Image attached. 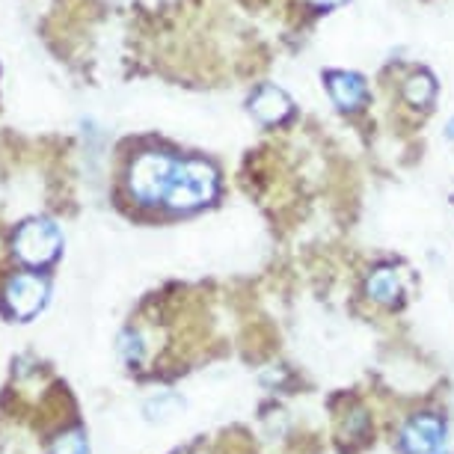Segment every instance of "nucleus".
Listing matches in <instances>:
<instances>
[{"label": "nucleus", "mask_w": 454, "mask_h": 454, "mask_svg": "<svg viewBox=\"0 0 454 454\" xmlns=\"http://www.w3.org/2000/svg\"><path fill=\"white\" fill-rule=\"evenodd\" d=\"M217 193V173L205 160H182L176 164L173 184L167 191V205L173 211H193L200 205L211 202Z\"/></svg>", "instance_id": "obj_1"}, {"label": "nucleus", "mask_w": 454, "mask_h": 454, "mask_svg": "<svg viewBox=\"0 0 454 454\" xmlns=\"http://www.w3.org/2000/svg\"><path fill=\"white\" fill-rule=\"evenodd\" d=\"M178 160L158 155V152H149V155H140L131 167V191L137 200L158 205L167 200V191L173 184V173H176Z\"/></svg>", "instance_id": "obj_2"}, {"label": "nucleus", "mask_w": 454, "mask_h": 454, "mask_svg": "<svg viewBox=\"0 0 454 454\" xmlns=\"http://www.w3.org/2000/svg\"><path fill=\"white\" fill-rule=\"evenodd\" d=\"M59 247H63V235L54 223L48 220H30L15 232V255L30 264V268H45L57 259Z\"/></svg>", "instance_id": "obj_3"}, {"label": "nucleus", "mask_w": 454, "mask_h": 454, "mask_svg": "<svg viewBox=\"0 0 454 454\" xmlns=\"http://www.w3.org/2000/svg\"><path fill=\"white\" fill-rule=\"evenodd\" d=\"M4 297L15 318L27 321L42 309V303H45V297H48V286L39 277H15L6 282Z\"/></svg>", "instance_id": "obj_4"}, {"label": "nucleus", "mask_w": 454, "mask_h": 454, "mask_svg": "<svg viewBox=\"0 0 454 454\" xmlns=\"http://www.w3.org/2000/svg\"><path fill=\"white\" fill-rule=\"evenodd\" d=\"M442 422L436 416H416L401 431V445L407 454H431L442 445Z\"/></svg>", "instance_id": "obj_5"}, {"label": "nucleus", "mask_w": 454, "mask_h": 454, "mask_svg": "<svg viewBox=\"0 0 454 454\" xmlns=\"http://www.w3.org/2000/svg\"><path fill=\"white\" fill-rule=\"evenodd\" d=\"M250 110H253V116L259 119V122H264V125H279V122H286V119L291 116L294 105H291V98L282 90H277V87H262L250 98Z\"/></svg>", "instance_id": "obj_6"}, {"label": "nucleus", "mask_w": 454, "mask_h": 454, "mask_svg": "<svg viewBox=\"0 0 454 454\" xmlns=\"http://www.w3.org/2000/svg\"><path fill=\"white\" fill-rule=\"evenodd\" d=\"M327 90L341 110H356L368 96L365 81L354 72H330L327 74Z\"/></svg>", "instance_id": "obj_7"}, {"label": "nucleus", "mask_w": 454, "mask_h": 454, "mask_svg": "<svg viewBox=\"0 0 454 454\" xmlns=\"http://www.w3.org/2000/svg\"><path fill=\"white\" fill-rule=\"evenodd\" d=\"M368 294H372L377 303H395L398 294H401L398 273L392 268H383V270L372 273V279H368Z\"/></svg>", "instance_id": "obj_8"}, {"label": "nucleus", "mask_w": 454, "mask_h": 454, "mask_svg": "<svg viewBox=\"0 0 454 454\" xmlns=\"http://www.w3.org/2000/svg\"><path fill=\"white\" fill-rule=\"evenodd\" d=\"M434 92H436V87H434V78L431 74H413L407 83H404V98L410 101L413 107H425V105H431L434 101Z\"/></svg>", "instance_id": "obj_9"}, {"label": "nucleus", "mask_w": 454, "mask_h": 454, "mask_svg": "<svg viewBox=\"0 0 454 454\" xmlns=\"http://www.w3.org/2000/svg\"><path fill=\"white\" fill-rule=\"evenodd\" d=\"M182 407H184L182 398L173 395V392H164V395L152 398L149 404H145V419H149V422H158V419H169V416H176Z\"/></svg>", "instance_id": "obj_10"}, {"label": "nucleus", "mask_w": 454, "mask_h": 454, "mask_svg": "<svg viewBox=\"0 0 454 454\" xmlns=\"http://www.w3.org/2000/svg\"><path fill=\"white\" fill-rule=\"evenodd\" d=\"M87 436L81 431H68L63 436H57L54 445H51V454H87Z\"/></svg>", "instance_id": "obj_11"}, {"label": "nucleus", "mask_w": 454, "mask_h": 454, "mask_svg": "<svg viewBox=\"0 0 454 454\" xmlns=\"http://www.w3.org/2000/svg\"><path fill=\"white\" fill-rule=\"evenodd\" d=\"M119 341H122V354L131 359V363H140L143 359V339L137 336V333H125Z\"/></svg>", "instance_id": "obj_12"}, {"label": "nucleus", "mask_w": 454, "mask_h": 454, "mask_svg": "<svg viewBox=\"0 0 454 454\" xmlns=\"http://www.w3.org/2000/svg\"><path fill=\"white\" fill-rule=\"evenodd\" d=\"M309 4L321 6V10H330V6H341V4H345V0H309Z\"/></svg>", "instance_id": "obj_13"}, {"label": "nucleus", "mask_w": 454, "mask_h": 454, "mask_svg": "<svg viewBox=\"0 0 454 454\" xmlns=\"http://www.w3.org/2000/svg\"><path fill=\"white\" fill-rule=\"evenodd\" d=\"M445 134H449V140H454V119H449V125H445Z\"/></svg>", "instance_id": "obj_14"}]
</instances>
